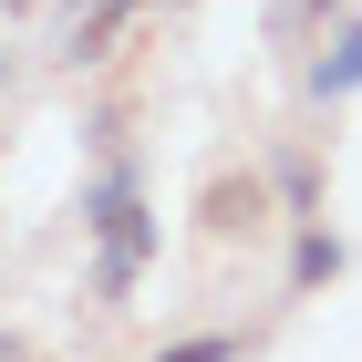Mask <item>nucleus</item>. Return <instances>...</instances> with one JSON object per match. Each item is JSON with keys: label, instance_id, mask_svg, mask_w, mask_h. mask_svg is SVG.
Listing matches in <instances>:
<instances>
[{"label": "nucleus", "instance_id": "obj_1", "mask_svg": "<svg viewBox=\"0 0 362 362\" xmlns=\"http://www.w3.org/2000/svg\"><path fill=\"white\" fill-rule=\"evenodd\" d=\"M83 228H93V300H135L145 259H156V207H145V176H135V156H124V145L93 166Z\"/></svg>", "mask_w": 362, "mask_h": 362}, {"label": "nucleus", "instance_id": "obj_2", "mask_svg": "<svg viewBox=\"0 0 362 362\" xmlns=\"http://www.w3.org/2000/svg\"><path fill=\"white\" fill-rule=\"evenodd\" d=\"M352 93H362V11H341L310 52V104H352Z\"/></svg>", "mask_w": 362, "mask_h": 362}, {"label": "nucleus", "instance_id": "obj_3", "mask_svg": "<svg viewBox=\"0 0 362 362\" xmlns=\"http://www.w3.org/2000/svg\"><path fill=\"white\" fill-rule=\"evenodd\" d=\"M332 279H341V238L321 218H300V238H290V290L310 300V290H332Z\"/></svg>", "mask_w": 362, "mask_h": 362}, {"label": "nucleus", "instance_id": "obj_4", "mask_svg": "<svg viewBox=\"0 0 362 362\" xmlns=\"http://www.w3.org/2000/svg\"><path fill=\"white\" fill-rule=\"evenodd\" d=\"M279 207H290V228L321 218V156H279Z\"/></svg>", "mask_w": 362, "mask_h": 362}, {"label": "nucleus", "instance_id": "obj_5", "mask_svg": "<svg viewBox=\"0 0 362 362\" xmlns=\"http://www.w3.org/2000/svg\"><path fill=\"white\" fill-rule=\"evenodd\" d=\"M124 11H145V0H93L83 31H73V62H104V52H114V31H124Z\"/></svg>", "mask_w": 362, "mask_h": 362}, {"label": "nucleus", "instance_id": "obj_6", "mask_svg": "<svg viewBox=\"0 0 362 362\" xmlns=\"http://www.w3.org/2000/svg\"><path fill=\"white\" fill-rule=\"evenodd\" d=\"M145 362H238V332H187L166 352H145Z\"/></svg>", "mask_w": 362, "mask_h": 362}, {"label": "nucleus", "instance_id": "obj_7", "mask_svg": "<svg viewBox=\"0 0 362 362\" xmlns=\"http://www.w3.org/2000/svg\"><path fill=\"white\" fill-rule=\"evenodd\" d=\"M238 207L259 218V176H249V187H238V176H218V187H207V228H238Z\"/></svg>", "mask_w": 362, "mask_h": 362}, {"label": "nucleus", "instance_id": "obj_8", "mask_svg": "<svg viewBox=\"0 0 362 362\" xmlns=\"http://www.w3.org/2000/svg\"><path fill=\"white\" fill-rule=\"evenodd\" d=\"M0 362H31V352H21V341H0Z\"/></svg>", "mask_w": 362, "mask_h": 362}]
</instances>
